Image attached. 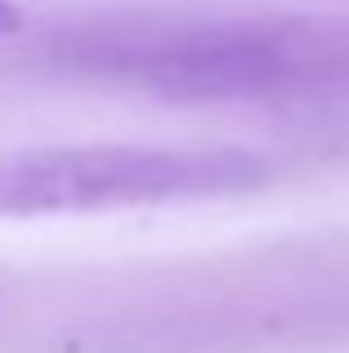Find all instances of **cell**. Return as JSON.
I'll return each mask as SVG.
<instances>
[{"mask_svg": "<svg viewBox=\"0 0 349 353\" xmlns=\"http://www.w3.org/2000/svg\"><path fill=\"white\" fill-rule=\"evenodd\" d=\"M264 183L269 161L251 148H23L0 152V219L215 201L255 192Z\"/></svg>", "mask_w": 349, "mask_h": 353, "instance_id": "1", "label": "cell"}, {"mask_svg": "<svg viewBox=\"0 0 349 353\" xmlns=\"http://www.w3.org/2000/svg\"><path fill=\"white\" fill-rule=\"evenodd\" d=\"M108 72L170 99H255L327 81L341 72V59L327 36L242 23L130 41L121 63H108Z\"/></svg>", "mask_w": 349, "mask_h": 353, "instance_id": "2", "label": "cell"}, {"mask_svg": "<svg viewBox=\"0 0 349 353\" xmlns=\"http://www.w3.org/2000/svg\"><path fill=\"white\" fill-rule=\"evenodd\" d=\"M23 23H27L23 5H18V0H0V41L18 36V32H23Z\"/></svg>", "mask_w": 349, "mask_h": 353, "instance_id": "3", "label": "cell"}]
</instances>
